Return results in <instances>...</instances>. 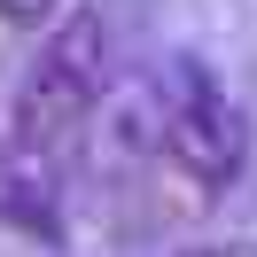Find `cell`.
I'll return each mask as SVG.
<instances>
[{
	"instance_id": "obj_4",
	"label": "cell",
	"mask_w": 257,
	"mask_h": 257,
	"mask_svg": "<svg viewBox=\"0 0 257 257\" xmlns=\"http://www.w3.org/2000/svg\"><path fill=\"white\" fill-rule=\"evenodd\" d=\"M63 8L70 0H0V24H16V32H55Z\"/></svg>"
},
{
	"instance_id": "obj_5",
	"label": "cell",
	"mask_w": 257,
	"mask_h": 257,
	"mask_svg": "<svg viewBox=\"0 0 257 257\" xmlns=\"http://www.w3.org/2000/svg\"><path fill=\"white\" fill-rule=\"evenodd\" d=\"M179 257H257V249H241V241H234V249H179Z\"/></svg>"
},
{
	"instance_id": "obj_3",
	"label": "cell",
	"mask_w": 257,
	"mask_h": 257,
	"mask_svg": "<svg viewBox=\"0 0 257 257\" xmlns=\"http://www.w3.org/2000/svg\"><path fill=\"white\" fill-rule=\"evenodd\" d=\"M0 218L55 241V234H63V172L16 156V148H0Z\"/></svg>"
},
{
	"instance_id": "obj_2",
	"label": "cell",
	"mask_w": 257,
	"mask_h": 257,
	"mask_svg": "<svg viewBox=\"0 0 257 257\" xmlns=\"http://www.w3.org/2000/svg\"><path fill=\"white\" fill-rule=\"evenodd\" d=\"M141 148H156V164H172L195 195H226L249 172V109L210 78V63L172 55L141 86Z\"/></svg>"
},
{
	"instance_id": "obj_1",
	"label": "cell",
	"mask_w": 257,
	"mask_h": 257,
	"mask_svg": "<svg viewBox=\"0 0 257 257\" xmlns=\"http://www.w3.org/2000/svg\"><path fill=\"white\" fill-rule=\"evenodd\" d=\"M101 101H109V32H101L94 0H70L63 24L39 39L24 86H16V109H8V141L0 148H16V156L63 172Z\"/></svg>"
}]
</instances>
